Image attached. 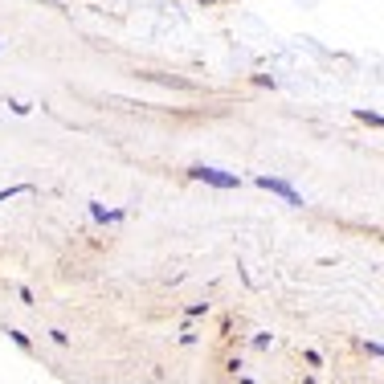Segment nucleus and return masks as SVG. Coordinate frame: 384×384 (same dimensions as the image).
Listing matches in <instances>:
<instances>
[{"mask_svg":"<svg viewBox=\"0 0 384 384\" xmlns=\"http://www.w3.org/2000/svg\"><path fill=\"white\" fill-rule=\"evenodd\" d=\"M192 176L204 184H213V188H237V176L229 172H217V168H192Z\"/></svg>","mask_w":384,"mask_h":384,"instance_id":"f257e3e1","label":"nucleus"},{"mask_svg":"<svg viewBox=\"0 0 384 384\" xmlns=\"http://www.w3.org/2000/svg\"><path fill=\"white\" fill-rule=\"evenodd\" d=\"M258 184H262L266 192H278V197H286L290 204H302V197H299V192H295V188H290L286 180H270V176H258Z\"/></svg>","mask_w":384,"mask_h":384,"instance_id":"f03ea898","label":"nucleus"},{"mask_svg":"<svg viewBox=\"0 0 384 384\" xmlns=\"http://www.w3.org/2000/svg\"><path fill=\"white\" fill-rule=\"evenodd\" d=\"M360 119H364V123H372V127H384V115H368V111H360Z\"/></svg>","mask_w":384,"mask_h":384,"instance_id":"7ed1b4c3","label":"nucleus"},{"mask_svg":"<svg viewBox=\"0 0 384 384\" xmlns=\"http://www.w3.org/2000/svg\"><path fill=\"white\" fill-rule=\"evenodd\" d=\"M368 351H372V356H384V344H368Z\"/></svg>","mask_w":384,"mask_h":384,"instance_id":"20e7f679","label":"nucleus"}]
</instances>
